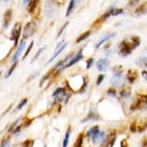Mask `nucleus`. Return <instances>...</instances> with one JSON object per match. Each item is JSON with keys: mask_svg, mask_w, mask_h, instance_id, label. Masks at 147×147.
Segmentation results:
<instances>
[{"mask_svg": "<svg viewBox=\"0 0 147 147\" xmlns=\"http://www.w3.org/2000/svg\"><path fill=\"white\" fill-rule=\"evenodd\" d=\"M140 39L138 36H133L121 42L119 46V53L123 56H126L132 53V51L139 46Z\"/></svg>", "mask_w": 147, "mask_h": 147, "instance_id": "f257e3e1", "label": "nucleus"}, {"mask_svg": "<svg viewBox=\"0 0 147 147\" xmlns=\"http://www.w3.org/2000/svg\"><path fill=\"white\" fill-rule=\"evenodd\" d=\"M130 109L132 110L147 109V95H139L134 103L132 104Z\"/></svg>", "mask_w": 147, "mask_h": 147, "instance_id": "f03ea898", "label": "nucleus"}, {"mask_svg": "<svg viewBox=\"0 0 147 147\" xmlns=\"http://www.w3.org/2000/svg\"><path fill=\"white\" fill-rule=\"evenodd\" d=\"M37 29V26H36V22L33 21L28 22L23 30V33H22V37L23 39H29V37H31L32 36H33V34L36 32Z\"/></svg>", "mask_w": 147, "mask_h": 147, "instance_id": "7ed1b4c3", "label": "nucleus"}, {"mask_svg": "<svg viewBox=\"0 0 147 147\" xmlns=\"http://www.w3.org/2000/svg\"><path fill=\"white\" fill-rule=\"evenodd\" d=\"M21 29H22V24L21 22H16L13 26V29L11 32V36H12V39L14 40L15 46H16L18 44V41L20 39V33H21Z\"/></svg>", "mask_w": 147, "mask_h": 147, "instance_id": "20e7f679", "label": "nucleus"}, {"mask_svg": "<svg viewBox=\"0 0 147 147\" xmlns=\"http://www.w3.org/2000/svg\"><path fill=\"white\" fill-rule=\"evenodd\" d=\"M116 139V133L113 131L107 137H106V139L103 140V142H102V145L100 146V147H113L114 143H115Z\"/></svg>", "mask_w": 147, "mask_h": 147, "instance_id": "39448f33", "label": "nucleus"}, {"mask_svg": "<svg viewBox=\"0 0 147 147\" xmlns=\"http://www.w3.org/2000/svg\"><path fill=\"white\" fill-rule=\"evenodd\" d=\"M67 45H68V42H65L64 40H63L61 42H59V43L57 45V46H56V50H55V53H54V54H53V56H52L50 59L48 61L47 64H49V63H51V62H53V61L54 60V59H56L63 50H64V49L66 47Z\"/></svg>", "mask_w": 147, "mask_h": 147, "instance_id": "423d86ee", "label": "nucleus"}, {"mask_svg": "<svg viewBox=\"0 0 147 147\" xmlns=\"http://www.w3.org/2000/svg\"><path fill=\"white\" fill-rule=\"evenodd\" d=\"M113 86H120L124 83V78L123 77L122 74H114L113 77L112 78L111 81H110Z\"/></svg>", "mask_w": 147, "mask_h": 147, "instance_id": "0eeeda50", "label": "nucleus"}, {"mask_svg": "<svg viewBox=\"0 0 147 147\" xmlns=\"http://www.w3.org/2000/svg\"><path fill=\"white\" fill-rule=\"evenodd\" d=\"M12 9H8L5 12L4 17H3V27H4V29H6L9 26V23L11 22V20H12Z\"/></svg>", "mask_w": 147, "mask_h": 147, "instance_id": "6e6552de", "label": "nucleus"}, {"mask_svg": "<svg viewBox=\"0 0 147 147\" xmlns=\"http://www.w3.org/2000/svg\"><path fill=\"white\" fill-rule=\"evenodd\" d=\"M82 57H83V56H82V49H80V50L78 52L77 54L76 55L75 57L72 59H71L70 61H69V63H68L67 65H65V66H64V69H65V68L70 67L71 65H74L75 63H76L77 62H79L80 59H82Z\"/></svg>", "mask_w": 147, "mask_h": 147, "instance_id": "1a4fd4ad", "label": "nucleus"}, {"mask_svg": "<svg viewBox=\"0 0 147 147\" xmlns=\"http://www.w3.org/2000/svg\"><path fill=\"white\" fill-rule=\"evenodd\" d=\"M109 65V60L108 59H101L97 63V69L99 71H105Z\"/></svg>", "mask_w": 147, "mask_h": 147, "instance_id": "9d476101", "label": "nucleus"}, {"mask_svg": "<svg viewBox=\"0 0 147 147\" xmlns=\"http://www.w3.org/2000/svg\"><path fill=\"white\" fill-rule=\"evenodd\" d=\"M25 46H26V42H21V43H20V46H19V48L17 49L16 52L15 53V54L13 55V56H12V62H16V61L17 60V59L20 57V56L21 55V53H22V52L25 49Z\"/></svg>", "mask_w": 147, "mask_h": 147, "instance_id": "9b49d317", "label": "nucleus"}, {"mask_svg": "<svg viewBox=\"0 0 147 147\" xmlns=\"http://www.w3.org/2000/svg\"><path fill=\"white\" fill-rule=\"evenodd\" d=\"M92 136V142L94 143H97L99 142H103V140L106 139V134L104 132H99L96 134Z\"/></svg>", "mask_w": 147, "mask_h": 147, "instance_id": "f8f14e48", "label": "nucleus"}, {"mask_svg": "<svg viewBox=\"0 0 147 147\" xmlns=\"http://www.w3.org/2000/svg\"><path fill=\"white\" fill-rule=\"evenodd\" d=\"M39 0H30V2H29L28 4V8H27V9H28V12L29 13H33L35 12V10L36 9V8L39 5Z\"/></svg>", "mask_w": 147, "mask_h": 147, "instance_id": "ddd939ff", "label": "nucleus"}, {"mask_svg": "<svg viewBox=\"0 0 147 147\" xmlns=\"http://www.w3.org/2000/svg\"><path fill=\"white\" fill-rule=\"evenodd\" d=\"M138 77V72L136 69H130L128 71L127 78L130 82H133Z\"/></svg>", "mask_w": 147, "mask_h": 147, "instance_id": "4468645a", "label": "nucleus"}, {"mask_svg": "<svg viewBox=\"0 0 147 147\" xmlns=\"http://www.w3.org/2000/svg\"><path fill=\"white\" fill-rule=\"evenodd\" d=\"M136 14L141 15L144 14V13H146L147 12V2H144L142 3V5H140V6H138L136 9Z\"/></svg>", "mask_w": 147, "mask_h": 147, "instance_id": "2eb2a0df", "label": "nucleus"}, {"mask_svg": "<svg viewBox=\"0 0 147 147\" xmlns=\"http://www.w3.org/2000/svg\"><path fill=\"white\" fill-rule=\"evenodd\" d=\"M114 36H115V33H113V32H111V33H109L107 34V35H106V36H104V38H102V39L101 40H100V41H99V42L96 45V49L99 48V47L101 46L102 44H103L104 42H106L107 40H109V39H111L112 37H113Z\"/></svg>", "mask_w": 147, "mask_h": 147, "instance_id": "dca6fc26", "label": "nucleus"}, {"mask_svg": "<svg viewBox=\"0 0 147 147\" xmlns=\"http://www.w3.org/2000/svg\"><path fill=\"white\" fill-rule=\"evenodd\" d=\"M146 128H147V118H145L143 119L140 122V124L138 125L137 129L139 132H142V131H144Z\"/></svg>", "mask_w": 147, "mask_h": 147, "instance_id": "f3484780", "label": "nucleus"}, {"mask_svg": "<svg viewBox=\"0 0 147 147\" xmlns=\"http://www.w3.org/2000/svg\"><path fill=\"white\" fill-rule=\"evenodd\" d=\"M136 63L140 67L147 68V58L146 57H142V58L138 59L136 61Z\"/></svg>", "mask_w": 147, "mask_h": 147, "instance_id": "a211bd4d", "label": "nucleus"}, {"mask_svg": "<svg viewBox=\"0 0 147 147\" xmlns=\"http://www.w3.org/2000/svg\"><path fill=\"white\" fill-rule=\"evenodd\" d=\"M76 3V0H71L70 1L69 5V6L67 8V10H66V15H65L66 16H69L72 13V10L75 8Z\"/></svg>", "mask_w": 147, "mask_h": 147, "instance_id": "6ab92c4d", "label": "nucleus"}, {"mask_svg": "<svg viewBox=\"0 0 147 147\" xmlns=\"http://www.w3.org/2000/svg\"><path fill=\"white\" fill-rule=\"evenodd\" d=\"M90 34H91V32L90 31H87L85 32L84 33H82L81 36H80L78 37L77 40H76V43H79L80 42L83 41L85 39H86L89 36H90Z\"/></svg>", "mask_w": 147, "mask_h": 147, "instance_id": "aec40b11", "label": "nucleus"}, {"mask_svg": "<svg viewBox=\"0 0 147 147\" xmlns=\"http://www.w3.org/2000/svg\"><path fill=\"white\" fill-rule=\"evenodd\" d=\"M70 133H71V130H70V127H69L67 132H66V133H65V139H64V140H63V147H67L68 143H69V140Z\"/></svg>", "mask_w": 147, "mask_h": 147, "instance_id": "412c9836", "label": "nucleus"}, {"mask_svg": "<svg viewBox=\"0 0 147 147\" xmlns=\"http://www.w3.org/2000/svg\"><path fill=\"white\" fill-rule=\"evenodd\" d=\"M110 12H111V16H118V15L123 14V10L122 9L111 8V9H110Z\"/></svg>", "mask_w": 147, "mask_h": 147, "instance_id": "4be33fe9", "label": "nucleus"}, {"mask_svg": "<svg viewBox=\"0 0 147 147\" xmlns=\"http://www.w3.org/2000/svg\"><path fill=\"white\" fill-rule=\"evenodd\" d=\"M82 141H83V133H80L79 135V137L76 140V142L74 144V147H81L82 144Z\"/></svg>", "mask_w": 147, "mask_h": 147, "instance_id": "5701e85b", "label": "nucleus"}, {"mask_svg": "<svg viewBox=\"0 0 147 147\" xmlns=\"http://www.w3.org/2000/svg\"><path fill=\"white\" fill-rule=\"evenodd\" d=\"M99 132V127L98 125H95L93 127H92L89 131L88 132V135H90V136H93L95 134H96Z\"/></svg>", "mask_w": 147, "mask_h": 147, "instance_id": "b1692460", "label": "nucleus"}, {"mask_svg": "<svg viewBox=\"0 0 147 147\" xmlns=\"http://www.w3.org/2000/svg\"><path fill=\"white\" fill-rule=\"evenodd\" d=\"M121 95L124 98H127L129 95H130V89H129V88H125L123 89V90L121 92Z\"/></svg>", "mask_w": 147, "mask_h": 147, "instance_id": "393cba45", "label": "nucleus"}, {"mask_svg": "<svg viewBox=\"0 0 147 147\" xmlns=\"http://www.w3.org/2000/svg\"><path fill=\"white\" fill-rule=\"evenodd\" d=\"M33 143H34V141L32 140H27L26 141H25L23 142V147H32L33 146Z\"/></svg>", "mask_w": 147, "mask_h": 147, "instance_id": "a878e982", "label": "nucleus"}, {"mask_svg": "<svg viewBox=\"0 0 147 147\" xmlns=\"http://www.w3.org/2000/svg\"><path fill=\"white\" fill-rule=\"evenodd\" d=\"M17 62L16 61V62H15L14 63V64H13V65H12V66L11 68H10V69L9 70V72H8V74H7V76H5V78H8V77H9L10 76L12 75V72H13V71H14L15 70V69H16V65H17Z\"/></svg>", "mask_w": 147, "mask_h": 147, "instance_id": "bb28decb", "label": "nucleus"}, {"mask_svg": "<svg viewBox=\"0 0 147 147\" xmlns=\"http://www.w3.org/2000/svg\"><path fill=\"white\" fill-rule=\"evenodd\" d=\"M27 101H28V100H27V99H22V101L20 102V104L18 105V106H17V108H16L17 110H18V109H19V110H20V109H22V107H23V106H24L27 103Z\"/></svg>", "mask_w": 147, "mask_h": 147, "instance_id": "cd10ccee", "label": "nucleus"}, {"mask_svg": "<svg viewBox=\"0 0 147 147\" xmlns=\"http://www.w3.org/2000/svg\"><path fill=\"white\" fill-rule=\"evenodd\" d=\"M32 46H33V42H32L31 44H30V45H29V48L27 49V51H26V53H25L24 56H23V58H22V60H24L25 58H26L27 56H28V55H29V52H30V50H31L32 48Z\"/></svg>", "mask_w": 147, "mask_h": 147, "instance_id": "c85d7f7f", "label": "nucleus"}, {"mask_svg": "<svg viewBox=\"0 0 147 147\" xmlns=\"http://www.w3.org/2000/svg\"><path fill=\"white\" fill-rule=\"evenodd\" d=\"M104 78H105V75H99L97 78V82H96V85L97 86H99L102 83V82L103 81Z\"/></svg>", "mask_w": 147, "mask_h": 147, "instance_id": "c756f323", "label": "nucleus"}, {"mask_svg": "<svg viewBox=\"0 0 147 147\" xmlns=\"http://www.w3.org/2000/svg\"><path fill=\"white\" fill-rule=\"evenodd\" d=\"M43 50H44V48L39 49V50L38 51V52H37V53H36V56H34V58L32 59V62H34V61L36 60V59H37V58H38V57H39V55H40V54H41L42 52V51H43Z\"/></svg>", "mask_w": 147, "mask_h": 147, "instance_id": "7c9ffc66", "label": "nucleus"}, {"mask_svg": "<svg viewBox=\"0 0 147 147\" xmlns=\"http://www.w3.org/2000/svg\"><path fill=\"white\" fill-rule=\"evenodd\" d=\"M130 130L131 132L133 133H135L137 131V127H136V122H134V123H132V125L130 126Z\"/></svg>", "mask_w": 147, "mask_h": 147, "instance_id": "2f4dec72", "label": "nucleus"}, {"mask_svg": "<svg viewBox=\"0 0 147 147\" xmlns=\"http://www.w3.org/2000/svg\"><path fill=\"white\" fill-rule=\"evenodd\" d=\"M1 147H9V138L2 142Z\"/></svg>", "mask_w": 147, "mask_h": 147, "instance_id": "473e14b6", "label": "nucleus"}, {"mask_svg": "<svg viewBox=\"0 0 147 147\" xmlns=\"http://www.w3.org/2000/svg\"><path fill=\"white\" fill-rule=\"evenodd\" d=\"M93 61H94V59H88L86 62V68L87 69H89V68L91 67L92 65V64H93Z\"/></svg>", "mask_w": 147, "mask_h": 147, "instance_id": "72a5a7b5", "label": "nucleus"}, {"mask_svg": "<svg viewBox=\"0 0 147 147\" xmlns=\"http://www.w3.org/2000/svg\"><path fill=\"white\" fill-rule=\"evenodd\" d=\"M142 147H147V135L143 138L142 141Z\"/></svg>", "mask_w": 147, "mask_h": 147, "instance_id": "f704fd0d", "label": "nucleus"}, {"mask_svg": "<svg viewBox=\"0 0 147 147\" xmlns=\"http://www.w3.org/2000/svg\"><path fill=\"white\" fill-rule=\"evenodd\" d=\"M128 142L126 140H123L121 141V147H127Z\"/></svg>", "mask_w": 147, "mask_h": 147, "instance_id": "c9c22d12", "label": "nucleus"}, {"mask_svg": "<svg viewBox=\"0 0 147 147\" xmlns=\"http://www.w3.org/2000/svg\"><path fill=\"white\" fill-rule=\"evenodd\" d=\"M139 2H140V0H131L130 3H129V5H136V4H137Z\"/></svg>", "mask_w": 147, "mask_h": 147, "instance_id": "e433bc0d", "label": "nucleus"}, {"mask_svg": "<svg viewBox=\"0 0 147 147\" xmlns=\"http://www.w3.org/2000/svg\"><path fill=\"white\" fill-rule=\"evenodd\" d=\"M142 76H143V78H144L145 80H147V71H143V72H142Z\"/></svg>", "mask_w": 147, "mask_h": 147, "instance_id": "4c0bfd02", "label": "nucleus"}, {"mask_svg": "<svg viewBox=\"0 0 147 147\" xmlns=\"http://www.w3.org/2000/svg\"><path fill=\"white\" fill-rule=\"evenodd\" d=\"M68 23H69V22H66V23H65V24L64 25V26H63V28H62V29H61L60 32H59V33L58 34V37H59V36H60V35H61V33H62V32H63V29H65V26H66V25H67Z\"/></svg>", "mask_w": 147, "mask_h": 147, "instance_id": "58836bf2", "label": "nucleus"}, {"mask_svg": "<svg viewBox=\"0 0 147 147\" xmlns=\"http://www.w3.org/2000/svg\"><path fill=\"white\" fill-rule=\"evenodd\" d=\"M30 2V0H23V3H24L25 5H26V4H28V3Z\"/></svg>", "mask_w": 147, "mask_h": 147, "instance_id": "ea45409f", "label": "nucleus"}, {"mask_svg": "<svg viewBox=\"0 0 147 147\" xmlns=\"http://www.w3.org/2000/svg\"><path fill=\"white\" fill-rule=\"evenodd\" d=\"M1 73H2V72H0V76H1Z\"/></svg>", "mask_w": 147, "mask_h": 147, "instance_id": "a19ab883", "label": "nucleus"}]
</instances>
